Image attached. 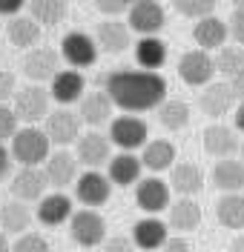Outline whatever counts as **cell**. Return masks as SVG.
<instances>
[{
    "instance_id": "3957f363",
    "label": "cell",
    "mask_w": 244,
    "mask_h": 252,
    "mask_svg": "<svg viewBox=\"0 0 244 252\" xmlns=\"http://www.w3.org/2000/svg\"><path fill=\"white\" fill-rule=\"evenodd\" d=\"M69 235L78 247L92 250V247L106 241V220L101 218L95 209H78L69 220Z\"/></svg>"
},
{
    "instance_id": "cb8c5ba5",
    "label": "cell",
    "mask_w": 244,
    "mask_h": 252,
    "mask_svg": "<svg viewBox=\"0 0 244 252\" xmlns=\"http://www.w3.org/2000/svg\"><path fill=\"white\" fill-rule=\"evenodd\" d=\"M212 187H218L224 195L227 192H242L244 189V160L239 158H224L212 166Z\"/></svg>"
},
{
    "instance_id": "2e32d148",
    "label": "cell",
    "mask_w": 244,
    "mask_h": 252,
    "mask_svg": "<svg viewBox=\"0 0 244 252\" xmlns=\"http://www.w3.org/2000/svg\"><path fill=\"white\" fill-rule=\"evenodd\" d=\"M233 103H236V92H233L230 83H210V86H204V92L198 94V106L210 118L227 115L233 109Z\"/></svg>"
},
{
    "instance_id": "e0dca14e",
    "label": "cell",
    "mask_w": 244,
    "mask_h": 252,
    "mask_svg": "<svg viewBox=\"0 0 244 252\" xmlns=\"http://www.w3.org/2000/svg\"><path fill=\"white\" fill-rule=\"evenodd\" d=\"M167 223L158 220L155 215H149V218H141L135 226H132V244L138 247V250L144 252H155L161 250L164 244H167Z\"/></svg>"
},
{
    "instance_id": "52a82bcc",
    "label": "cell",
    "mask_w": 244,
    "mask_h": 252,
    "mask_svg": "<svg viewBox=\"0 0 244 252\" xmlns=\"http://www.w3.org/2000/svg\"><path fill=\"white\" fill-rule=\"evenodd\" d=\"M109 195H112V181H109V175H101L98 169H89V172L78 175V181H75V198H78L86 209L104 206L109 201Z\"/></svg>"
},
{
    "instance_id": "7c38bea8",
    "label": "cell",
    "mask_w": 244,
    "mask_h": 252,
    "mask_svg": "<svg viewBox=\"0 0 244 252\" xmlns=\"http://www.w3.org/2000/svg\"><path fill=\"white\" fill-rule=\"evenodd\" d=\"M46 172L43 169H37V166H23L20 172L12 178V195H15L17 201H23V204H29V201H43L46 195Z\"/></svg>"
},
{
    "instance_id": "ab89813d",
    "label": "cell",
    "mask_w": 244,
    "mask_h": 252,
    "mask_svg": "<svg viewBox=\"0 0 244 252\" xmlns=\"http://www.w3.org/2000/svg\"><path fill=\"white\" fill-rule=\"evenodd\" d=\"M130 3H135V0H95V6H98V12H104L106 17H115V15H121Z\"/></svg>"
},
{
    "instance_id": "ba28073f",
    "label": "cell",
    "mask_w": 244,
    "mask_h": 252,
    "mask_svg": "<svg viewBox=\"0 0 244 252\" xmlns=\"http://www.w3.org/2000/svg\"><path fill=\"white\" fill-rule=\"evenodd\" d=\"M109 141L121 146L124 152H132L138 146H146V124L135 115H121L109 124Z\"/></svg>"
},
{
    "instance_id": "bcb514c9",
    "label": "cell",
    "mask_w": 244,
    "mask_h": 252,
    "mask_svg": "<svg viewBox=\"0 0 244 252\" xmlns=\"http://www.w3.org/2000/svg\"><path fill=\"white\" fill-rule=\"evenodd\" d=\"M230 86H233L236 97H242V100H244V72H242V75H236V78L230 80Z\"/></svg>"
},
{
    "instance_id": "5b68a950",
    "label": "cell",
    "mask_w": 244,
    "mask_h": 252,
    "mask_svg": "<svg viewBox=\"0 0 244 252\" xmlns=\"http://www.w3.org/2000/svg\"><path fill=\"white\" fill-rule=\"evenodd\" d=\"M212 75H215V61L210 58V52L204 49H190L184 52L178 61V78L187 86H210Z\"/></svg>"
},
{
    "instance_id": "d6986e66",
    "label": "cell",
    "mask_w": 244,
    "mask_h": 252,
    "mask_svg": "<svg viewBox=\"0 0 244 252\" xmlns=\"http://www.w3.org/2000/svg\"><path fill=\"white\" fill-rule=\"evenodd\" d=\"M204 152L212 158H218V160H224V158H236L239 152V138H236V132L230 129V126H207L204 129Z\"/></svg>"
},
{
    "instance_id": "f1b7e54d",
    "label": "cell",
    "mask_w": 244,
    "mask_h": 252,
    "mask_svg": "<svg viewBox=\"0 0 244 252\" xmlns=\"http://www.w3.org/2000/svg\"><path fill=\"white\" fill-rule=\"evenodd\" d=\"M170 226L175 232H193L201 226V206L193 198H178L175 204H170Z\"/></svg>"
},
{
    "instance_id": "7dc6e473",
    "label": "cell",
    "mask_w": 244,
    "mask_h": 252,
    "mask_svg": "<svg viewBox=\"0 0 244 252\" xmlns=\"http://www.w3.org/2000/svg\"><path fill=\"white\" fill-rule=\"evenodd\" d=\"M233 118H236V129H239V132H244V100L239 103V109H236V115H233Z\"/></svg>"
},
{
    "instance_id": "f907efd6",
    "label": "cell",
    "mask_w": 244,
    "mask_h": 252,
    "mask_svg": "<svg viewBox=\"0 0 244 252\" xmlns=\"http://www.w3.org/2000/svg\"><path fill=\"white\" fill-rule=\"evenodd\" d=\"M233 9H244V0H233Z\"/></svg>"
},
{
    "instance_id": "681fc988",
    "label": "cell",
    "mask_w": 244,
    "mask_h": 252,
    "mask_svg": "<svg viewBox=\"0 0 244 252\" xmlns=\"http://www.w3.org/2000/svg\"><path fill=\"white\" fill-rule=\"evenodd\" d=\"M0 252H12L9 241H6V232H0Z\"/></svg>"
},
{
    "instance_id": "d4e9b609",
    "label": "cell",
    "mask_w": 244,
    "mask_h": 252,
    "mask_svg": "<svg viewBox=\"0 0 244 252\" xmlns=\"http://www.w3.org/2000/svg\"><path fill=\"white\" fill-rule=\"evenodd\" d=\"M112 97L104 92H89V94H83V100H81V121L86 126H92V129H98L101 124H106L109 121V115H112Z\"/></svg>"
},
{
    "instance_id": "c3c4849f",
    "label": "cell",
    "mask_w": 244,
    "mask_h": 252,
    "mask_svg": "<svg viewBox=\"0 0 244 252\" xmlns=\"http://www.w3.org/2000/svg\"><path fill=\"white\" fill-rule=\"evenodd\" d=\"M227 252H244V235H236V238H233V244H230Z\"/></svg>"
},
{
    "instance_id": "d590c367",
    "label": "cell",
    "mask_w": 244,
    "mask_h": 252,
    "mask_svg": "<svg viewBox=\"0 0 244 252\" xmlns=\"http://www.w3.org/2000/svg\"><path fill=\"white\" fill-rule=\"evenodd\" d=\"M215 3L218 0H173L175 12L184 17H193V20H204V17H212L215 12Z\"/></svg>"
},
{
    "instance_id": "603a6c76",
    "label": "cell",
    "mask_w": 244,
    "mask_h": 252,
    "mask_svg": "<svg viewBox=\"0 0 244 252\" xmlns=\"http://www.w3.org/2000/svg\"><path fill=\"white\" fill-rule=\"evenodd\" d=\"M227 23L224 20H218V17L212 15V17H204V20H198L195 23V29H193V37H195V43L204 49V52H212V49H224V43H227Z\"/></svg>"
},
{
    "instance_id": "9c48e42d",
    "label": "cell",
    "mask_w": 244,
    "mask_h": 252,
    "mask_svg": "<svg viewBox=\"0 0 244 252\" xmlns=\"http://www.w3.org/2000/svg\"><path fill=\"white\" fill-rule=\"evenodd\" d=\"M61 58L72 69H83V66H92L95 63L98 46L86 32H69L64 40H61Z\"/></svg>"
},
{
    "instance_id": "1f68e13d",
    "label": "cell",
    "mask_w": 244,
    "mask_h": 252,
    "mask_svg": "<svg viewBox=\"0 0 244 252\" xmlns=\"http://www.w3.org/2000/svg\"><path fill=\"white\" fill-rule=\"evenodd\" d=\"M29 15L40 26H58L66 17V0H29Z\"/></svg>"
},
{
    "instance_id": "e575fe53",
    "label": "cell",
    "mask_w": 244,
    "mask_h": 252,
    "mask_svg": "<svg viewBox=\"0 0 244 252\" xmlns=\"http://www.w3.org/2000/svg\"><path fill=\"white\" fill-rule=\"evenodd\" d=\"M215 72H221L227 80L244 72V49L242 46H224L215 58Z\"/></svg>"
},
{
    "instance_id": "816d5d0a",
    "label": "cell",
    "mask_w": 244,
    "mask_h": 252,
    "mask_svg": "<svg viewBox=\"0 0 244 252\" xmlns=\"http://www.w3.org/2000/svg\"><path fill=\"white\" fill-rule=\"evenodd\" d=\"M242 155H244V146H242ZM242 160H244V158H242Z\"/></svg>"
},
{
    "instance_id": "8992f818",
    "label": "cell",
    "mask_w": 244,
    "mask_h": 252,
    "mask_svg": "<svg viewBox=\"0 0 244 252\" xmlns=\"http://www.w3.org/2000/svg\"><path fill=\"white\" fill-rule=\"evenodd\" d=\"M132 32H138L141 37H158L164 29V6L158 0H135L130 6V17H127Z\"/></svg>"
},
{
    "instance_id": "d6a6232c",
    "label": "cell",
    "mask_w": 244,
    "mask_h": 252,
    "mask_svg": "<svg viewBox=\"0 0 244 252\" xmlns=\"http://www.w3.org/2000/svg\"><path fill=\"white\" fill-rule=\"evenodd\" d=\"M6 32H9V40L20 49H29L40 40V23H35L32 17H12Z\"/></svg>"
},
{
    "instance_id": "ffe728a7",
    "label": "cell",
    "mask_w": 244,
    "mask_h": 252,
    "mask_svg": "<svg viewBox=\"0 0 244 252\" xmlns=\"http://www.w3.org/2000/svg\"><path fill=\"white\" fill-rule=\"evenodd\" d=\"M170 189H175L181 198H193L204 189V172L198 163H175L170 169Z\"/></svg>"
},
{
    "instance_id": "8d00e7d4",
    "label": "cell",
    "mask_w": 244,
    "mask_h": 252,
    "mask_svg": "<svg viewBox=\"0 0 244 252\" xmlns=\"http://www.w3.org/2000/svg\"><path fill=\"white\" fill-rule=\"evenodd\" d=\"M12 252H49V244L43 235H37V232H26V235H20L12 244Z\"/></svg>"
},
{
    "instance_id": "8fae6325",
    "label": "cell",
    "mask_w": 244,
    "mask_h": 252,
    "mask_svg": "<svg viewBox=\"0 0 244 252\" xmlns=\"http://www.w3.org/2000/svg\"><path fill=\"white\" fill-rule=\"evenodd\" d=\"M58 61H61V55L55 52V49H46V46H37V49H29L26 52V58H23V75L35 83H40V80H52L61 69H58Z\"/></svg>"
},
{
    "instance_id": "f546056e",
    "label": "cell",
    "mask_w": 244,
    "mask_h": 252,
    "mask_svg": "<svg viewBox=\"0 0 244 252\" xmlns=\"http://www.w3.org/2000/svg\"><path fill=\"white\" fill-rule=\"evenodd\" d=\"M215 215H218V223L227 226V229H244V195L242 192H227L218 198L215 204Z\"/></svg>"
},
{
    "instance_id": "30bf717a",
    "label": "cell",
    "mask_w": 244,
    "mask_h": 252,
    "mask_svg": "<svg viewBox=\"0 0 244 252\" xmlns=\"http://www.w3.org/2000/svg\"><path fill=\"white\" fill-rule=\"evenodd\" d=\"M112 160V141L109 135H101V132H86L78 138V163H86L89 169H98L104 163Z\"/></svg>"
},
{
    "instance_id": "6da1fadb",
    "label": "cell",
    "mask_w": 244,
    "mask_h": 252,
    "mask_svg": "<svg viewBox=\"0 0 244 252\" xmlns=\"http://www.w3.org/2000/svg\"><path fill=\"white\" fill-rule=\"evenodd\" d=\"M104 92L124 112H149L167 100V80L158 72H130L118 69L104 78Z\"/></svg>"
},
{
    "instance_id": "277c9868",
    "label": "cell",
    "mask_w": 244,
    "mask_h": 252,
    "mask_svg": "<svg viewBox=\"0 0 244 252\" xmlns=\"http://www.w3.org/2000/svg\"><path fill=\"white\" fill-rule=\"evenodd\" d=\"M15 115L17 121H26L32 126L35 121H46L49 118V92L37 83H26L23 89L15 92Z\"/></svg>"
},
{
    "instance_id": "9a60e30c",
    "label": "cell",
    "mask_w": 244,
    "mask_h": 252,
    "mask_svg": "<svg viewBox=\"0 0 244 252\" xmlns=\"http://www.w3.org/2000/svg\"><path fill=\"white\" fill-rule=\"evenodd\" d=\"M130 23L124 20H115V17H106L104 23H98V46L109 55H121L132 46V37H130Z\"/></svg>"
},
{
    "instance_id": "74e56055",
    "label": "cell",
    "mask_w": 244,
    "mask_h": 252,
    "mask_svg": "<svg viewBox=\"0 0 244 252\" xmlns=\"http://www.w3.org/2000/svg\"><path fill=\"white\" fill-rule=\"evenodd\" d=\"M17 135V115L15 109H9L6 103H0V143L6 138H15Z\"/></svg>"
},
{
    "instance_id": "484cf974",
    "label": "cell",
    "mask_w": 244,
    "mask_h": 252,
    "mask_svg": "<svg viewBox=\"0 0 244 252\" xmlns=\"http://www.w3.org/2000/svg\"><path fill=\"white\" fill-rule=\"evenodd\" d=\"M175 146L167 141V138H155L144 146V155H141V163L152 172H167L175 166Z\"/></svg>"
},
{
    "instance_id": "5bb4252c",
    "label": "cell",
    "mask_w": 244,
    "mask_h": 252,
    "mask_svg": "<svg viewBox=\"0 0 244 252\" xmlns=\"http://www.w3.org/2000/svg\"><path fill=\"white\" fill-rule=\"evenodd\" d=\"M135 204L141 206L144 212L155 215L164 212L170 206V184L161 178H144L135 184Z\"/></svg>"
},
{
    "instance_id": "f6af8a7d",
    "label": "cell",
    "mask_w": 244,
    "mask_h": 252,
    "mask_svg": "<svg viewBox=\"0 0 244 252\" xmlns=\"http://www.w3.org/2000/svg\"><path fill=\"white\" fill-rule=\"evenodd\" d=\"M26 6V0H0V15L17 17V12Z\"/></svg>"
},
{
    "instance_id": "ee69618b",
    "label": "cell",
    "mask_w": 244,
    "mask_h": 252,
    "mask_svg": "<svg viewBox=\"0 0 244 252\" xmlns=\"http://www.w3.org/2000/svg\"><path fill=\"white\" fill-rule=\"evenodd\" d=\"M12 163H15V155H12V149H6V146L0 143V178H6V175H9Z\"/></svg>"
},
{
    "instance_id": "7402d4cb",
    "label": "cell",
    "mask_w": 244,
    "mask_h": 252,
    "mask_svg": "<svg viewBox=\"0 0 244 252\" xmlns=\"http://www.w3.org/2000/svg\"><path fill=\"white\" fill-rule=\"evenodd\" d=\"M83 89H86V80L78 69H61L55 78H52V97L58 103H75L78 97H83Z\"/></svg>"
},
{
    "instance_id": "60d3db41",
    "label": "cell",
    "mask_w": 244,
    "mask_h": 252,
    "mask_svg": "<svg viewBox=\"0 0 244 252\" xmlns=\"http://www.w3.org/2000/svg\"><path fill=\"white\" fill-rule=\"evenodd\" d=\"M132 250H135L132 238L115 235V238H106V241H104V250H101V252H132Z\"/></svg>"
},
{
    "instance_id": "83f0119b",
    "label": "cell",
    "mask_w": 244,
    "mask_h": 252,
    "mask_svg": "<svg viewBox=\"0 0 244 252\" xmlns=\"http://www.w3.org/2000/svg\"><path fill=\"white\" fill-rule=\"evenodd\" d=\"M141 158H135L132 152H121V155H115L109 160V181H112L115 187H132V184H138L141 181Z\"/></svg>"
},
{
    "instance_id": "4fadbf2b",
    "label": "cell",
    "mask_w": 244,
    "mask_h": 252,
    "mask_svg": "<svg viewBox=\"0 0 244 252\" xmlns=\"http://www.w3.org/2000/svg\"><path fill=\"white\" fill-rule=\"evenodd\" d=\"M43 132H46V138L52 143L69 146V143H75L81 138V135H78V132H81V118H75V112H69V109H58L46 118Z\"/></svg>"
},
{
    "instance_id": "f35d334b",
    "label": "cell",
    "mask_w": 244,
    "mask_h": 252,
    "mask_svg": "<svg viewBox=\"0 0 244 252\" xmlns=\"http://www.w3.org/2000/svg\"><path fill=\"white\" fill-rule=\"evenodd\" d=\"M227 29L236 43H244V9H233V15L227 20Z\"/></svg>"
},
{
    "instance_id": "b9f144b4",
    "label": "cell",
    "mask_w": 244,
    "mask_h": 252,
    "mask_svg": "<svg viewBox=\"0 0 244 252\" xmlns=\"http://www.w3.org/2000/svg\"><path fill=\"white\" fill-rule=\"evenodd\" d=\"M161 252H193V247H190V241L184 235H173V238H167Z\"/></svg>"
},
{
    "instance_id": "4dcf8cb0",
    "label": "cell",
    "mask_w": 244,
    "mask_h": 252,
    "mask_svg": "<svg viewBox=\"0 0 244 252\" xmlns=\"http://www.w3.org/2000/svg\"><path fill=\"white\" fill-rule=\"evenodd\" d=\"M135 61L144 66V72L161 69L164 61H167V43L161 37H141L135 43Z\"/></svg>"
},
{
    "instance_id": "7bdbcfd3",
    "label": "cell",
    "mask_w": 244,
    "mask_h": 252,
    "mask_svg": "<svg viewBox=\"0 0 244 252\" xmlns=\"http://www.w3.org/2000/svg\"><path fill=\"white\" fill-rule=\"evenodd\" d=\"M17 89H15V75L12 72H0V103L6 100V97H12Z\"/></svg>"
},
{
    "instance_id": "836d02e7",
    "label": "cell",
    "mask_w": 244,
    "mask_h": 252,
    "mask_svg": "<svg viewBox=\"0 0 244 252\" xmlns=\"http://www.w3.org/2000/svg\"><path fill=\"white\" fill-rule=\"evenodd\" d=\"M158 124L170 132H178L190 124V106L184 100H164L158 106Z\"/></svg>"
},
{
    "instance_id": "ac0fdd59",
    "label": "cell",
    "mask_w": 244,
    "mask_h": 252,
    "mask_svg": "<svg viewBox=\"0 0 244 252\" xmlns=\"http://www.w3.org/2000/svg\"><path fill=\"white\" fill-rule=\"evenodd\" d=\"M75 209H72V198L64 192H52L43 201H37V220L43 226H61L66 220H72Z\"/></svg>"
},
{
    "instance_id": "44dd1931",
    "label": "cell",
    "mask_w": 244,
    "mask_h": 252,
    "mask_svg": "<svg viewBox=\"0 0 244 252\" xmlns=\"http://www.w3.org/2000/svg\"><path fill=\"white\" fill-rule=\"evenodd\" d=\"M43 172H46V181L52 187L64 189L69 187L72 181H78V160L69 155V152H52L46 158V163H43Z\"/></svg>"
},
{
    "instance_id": "7a4b0ae2",
    "label": "cell",
    "mask_w": 244,
    "mask_h": 252,
    "mask_svg": "<svg viewBox=\"0 0 244 252\" xmlns=\"http://www.w3.org/2000/svg\"><path fill=\"white\" fill-rule=\"evenodd\" d=\"M49 138L43 129L37 126H23L17 129V135L12 138V155L20 166H37V163H46L49 158Z\"/></svg>"
},
{
    "instance_id": "4316f807",
    "label": "cell",
    "mask_w": 244,
    "mask_h": 252,
    "mask_svg": "<svg viewBox=\"0 0 244 252\" xmlns=\"http://www.w3.org/2000/svg\"><path fill=\"white\" fill-rule=\"evenodd\" d=\"M32 226V212L23 201H9L0 206V229L6 235H26V229Z\"/></svg>"
}]
</instances>
